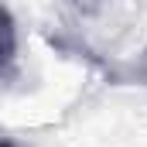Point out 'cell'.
<instances>
[{"mask_svg":"<svg viewBox=\"0 0 147 147\" xmlns=\"http://www.w3.org/2000/svg\"><path fill=\"white\" fill-rule=\"evenodd\" d=\"M14 62H17V24H14V14L0 7V79L10 75Z\"/></svg>","mask_w":147,"mask_h":147,"instance_id":"obj_1","label":"cell"},{"mask_svg":"<svg viewBox=\"0 0 147 147\" xmlns=\"http://www.w3.org/2000/svg\"><path fill=\"white\" fill-rule=\"evenodd\" d=\"M0 147H14V144H10V140H7V137H0Z\"/></svg>","mask_w":147,"mask_h":147,"instance_id":"obj_2","label":"cell"}]
</instances>
